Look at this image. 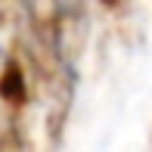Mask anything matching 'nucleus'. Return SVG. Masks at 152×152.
Returning <instances> with one entry per match:
<instances>
[{
	"mask_svg": "<svg viewBox=\"0 0 152 152\" xmlns=\"http://www.w3.org/2000/svg\"><path fill=\"white\" fill-rule=\"evenodd\" d=\"M0 96H3L6 102H12V106H19V102L25 99V75H22V68H19L16 59L6 62L3 75H0Z\"/></svg>",
	"mask_w": 152,
	"mask_h": 152,
	"instance_id": "f257e3e1",
	"label": "nucleus"
}]
</instances>
